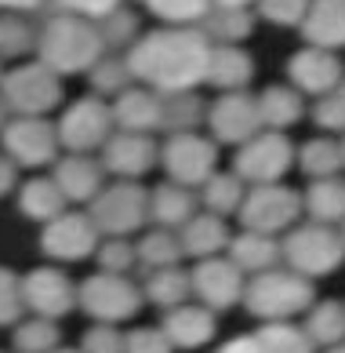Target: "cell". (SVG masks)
I'll list each match as a JSON object with an SVG mask.
<instances>
[{
    "instance_id": "cell-1",
    "label": "cell",
    "mask_w": 345,
    "mask_h": 353,
    "mask_svg": "<svg viewBox=\"0 0 345 353\" xmlns=\"http://www.w3.org/2000/svg\"><path fill=\"white\" fill-rule=\"evenodd\" d=\"M131 77L156 95H182L207 84L211 41L196 26H167L142 33L131 51H124Z\"/></svg>"
},
{
    "instance_id": "cell-2",
    "label": "cell",
    "mask_w": 345,
    "mask_h": 353,
    "mask_svg": "<svg viewBox=\"0 0 345 353\" xmlns=\"http://www.w3.org/2000/svg\"><path fill=\"white\" fill-rule=\"evenodd\" d=\"M36 55L55 73H91L105 59V41L98 22L81 15H51L36 41Z\"/></svg>"
},
{
    "instance_id": "cell-3",
    "label": "cell",
    "mask_w": 345,
    "mask_h": 353,
    "mask_svg": "<svg viewBox=\"0 0 345 353\" xmlns=\"http://www.w3.org/2000/svg\"><path fill=\"white\" fill-rule=\"evenodd\" d=\"M313 281L302 277L295 270H269V273H258V277L247 281V292H244V303L247 310L262 317L265 324L273 321H291L295 313L313 310Z\"/></svg>"
},
{
    "instance_id": "cell-4",
    "label": "cell",
    "mask_w": 345,
    "mask_h": 353,
    "mask_svg": "<svg viewBox=\"0 0 345 353\" xmlns=\"http://www.w3.org/2000/svg\"><path fill=\"white\" fill-rule=\"evenodd\" d=\"M284 248V263L287 270L302 273V277H327L331 270L342 266L345 259V241L342 233H335L331 226H320V222H305V226H295L280 241Z\"/></svg>"
},
{
    "instance_id": "cell-5",
    "label": "cell",
    "mask_w": 345,
    "mask_h": 353,
    "mask_svg": "<svg viewBox=\"0 0 345 353\" xmlns=\"http://www.w3.org/2000/svg\"><path fill=\"white\" fill-rule=\"evenodd\" d=\"M0 95H4L15 117H44L62 102V81L55 70H48L36 59L8 70L4 81H0Z\"/></svg>"
},
{
    "instance_id": "cell-6",
    "label": "cell",
    "mask_w": 345,
    "mask_h": 353,
    "mask_svg": "<svg viewBox=\"0 0 345 353\" xmlns=\"http://www.w3.org/2000/svg\"><path fill=\"white\" fill-rule=\"evenodd\" d=\"M87 215L105 237H127V233H135L142 222L149 219V190H145L142 182L121 179V182H113V186H105L98 197L87 204Z\"/></svg>"
},
{
    "instance_id": "cell-7",
    "label": "cell",
    "mask_w": 345,
    "mask_h": 353,
    "mask_svg": "<svg viewBox=\"0 0 345 353\" xmlns=\"http://www.w3.org/2000/svg\"><path fill=\"white\" fill-rule=\"evenodd\" d=\"M76 299H81V310L87 317H95V324H121L131 321L142 306L145 292L138 284H131L127 277H116V273H91L76 288Z\"/></svg>"
},
{
    "instance_id": "cell-8",
    "label": "cell",
    "mask_w": 345,
    "mask_h": 353,
    "mask_svg": "<svg viewBox=\"0 0 345 353\" xmlns=\"http://www.w3.org/2000/svg\"><path fill=\"white\" fill-rule=\"evenodd\" d=\"M302 212H305L302 193L280 186V182H273V186H251L247 190V197L240 204V222H244V230H251V233L276 237V233L295 226Z\"/></svg>"
},
{
    "instance_id": "cell-9",
    "label": "cell",
    "mask_w": 345,
    "mask_h": 353,
    "mask_svg": "<svg viewBox=\"0 0 345 353\" xmlns=\"http://www.w3.org/2000/svg\"><path fill=\"white\" fill-rule=\"evenodd\" d=\"M113 128L116 121L109 102L98 95H84L59 117V142L70 153H91V150H102L116 135Z\"/></svg>"
},
{
    "instance_id": "cell-10",
    "label": "cell",
    "mask_w": 345,
    "mask_h": 353,
    "mask_svg": "<svg viewBox=\"0 0 345 353\" xmlns=\"http://www.w3.org/2000/svg\"><path fill=\"white\" fill-rule=\"evenodd\" d=\"M295 164V146L287 142L284 132H262L251 142H244L240 153L233 161V172L251 186H273L287 175V168Z\"/></svg>"
},
{
    "instance_id": "cell-11",
    "label": "cell",
    "mask_w": 345,
    "mask_h": 353,
    "mask_svg": "<svg viewBox=\"0 0 345 353\" xmlns=\"http://www.w3.org/2000/svg\"><path fill=\"white\" fill-rule=\"evenodd\" d=\"M0 146L22 168H44L59 161V124L44 117H11V124L0 132Z\"/></svg>"
},
{
    "instance_id": "cell-12",
    "label": "cell",
    "mask_w": 345,
    "mask_h": 353,
    "mask_svg": "<svg viewBox=\"0 0 345 353\" xmlns=\"http://www.w3.org/2000/svg\"><path fill=\"white\" fill-rule=\"evenodd\" d=\"M160 161L167 168V179L178 186L200 190L218 172V146L204 135H171L160 150Z\"/></svg>"
},
{
    "instance_id": "cell-13",
    "label": "cell",
    "mask_w": 345,
    "mask_h": 353,
    "mask_svg": "<svg viewBox=\"0 0 345 353\" xmlns=\"http://www.w3.org/2000/svg\"><path fill=\"white\" fill-rule=\"evenodd\" d=\"M207 128L215 142H225V146H244L255 135L265 132L262 124V110H258V99L247 95V91H225L211 102L207 110Z\"/></svg>"
},
{
    "instance_id": "cell-14",
    "label": "cell",
    "mask_w": 345,
    "mask_h": 353,
    "mask_svg": "<svg viewBox=\"0 0 345 353\" xmlns=\"http://www.w3.org/2000/svg\"><path fill=\"white\" fill-rule=\"evenodd\" d=\"M102 233L87 212H62L51 219L41 233V252L55 263H81L87 255H98Z\"/></svg>"
},
{
    "instance_id": "cell-15",
    "label": "cell",
    "mask_w": 345,
    "mask_h": 353,
    "mask_svg": "<svg viewBox=\"0 0 345 353\" xmlns=\"http://www.w3.org/2000/svg\"><path fill=\"white\" fill-rule=\"evenodd\" d=\"M22 299L36 317H48V321H59L65 317L73 306H81L76 299V284L65 277L62 270H51V266H41V270H30L22 277Z\"/></svg>"
},
{
    "instance_id": "cell-16",
    "label": "cell",
    "mask_w": 345,
    "mask_h": 353,
    "mask_svg": "<svg viewBox=\"0 0 345 353\" xmlns=\"http://www.w3.org/2000/svg\"><path fill=\"white\" fill-rule=\"evenodd\" d=\"M247 281L244 270H236L229 259H204L193 270V295L200 299V306L207 310H229L244 299Z\"/></svg>"
},
{
    "instance_id": "cell-17",
    "label": "cell",
    "mask_w": 345,
    "mask_h": 353,
    "mask_svg": "<svg viewBox=\"0 0 345 353\" xmlns=\"http://www.w3.org/2000/svg\"><path fill=\"white\" fill-rule=\"evenodd\" d=\"M287 77H291V88H298L302 95H316L324 99L331 95L345 77H342V59L335 51H324V48H302L287 59Z\"/></svg>"
},
{
    "instance_id": "cell-18",
    "label": "cell",
    "mask_w": 345,
    "mask_h": 353,
    "mask_svg": "<svg viewBox=\"0 0 345 353\" xmlns=\"http://www.w3.org/2000/svg\"><path fill=\"white\" fill-rule=\"evenodd\" d=\"M160 161V146L153 142V135H135V132H116L109 142L102 146V168L113 172L116 179H131L145 175L149 168Z\"/></svg>"
},
{
    "instance_id": "cell-19",
    "label": "cell",
    "mask_w": 345,
    "mask_h": 353,
    "mask_svg": "<svg viewBox=\"0 0 345 353\" xmlns=\"http://www.w3.org/2000/svg\"><path fill=\"white\" fill-rule=\"evenodd\" d=\"M51 179H55V186L65 193V201H76V204H91L105 190V182H102L105 168H102V161H95V157H87V153L59 157Z\"/></svg>"
},
{
    "instance_id": "cell-20",
    "label": "cell",
    "mask_w": 345,
    "mask_h": 353,
    "mask_svg": "<svg viewBox=\"0 0 345 353\" xmlns=\"http://www.w3.org/2000/svg\"><path fill=\"white\" fill-rule=\"evenodd\" d=\"M160 113H164V99L149 88H138V84H131L124 95L113 99V121L121 132L149 135L160 128Z\"/></svg>"
},
{
    "instance_id": "cell-21",
    "label": "cell",
    "mask_w": 345,
    "mask_h": 353,
    "mask_svg": "<svg viewBox=\"0 0 345 353\" xmlns=\"http://www.w3.org/2000/svg\"><path fill=\"white\" fill-rule=\"evenodd\" d=\"M164 335L171 339V346L178 350H196V346H207L215 339V310H207L200 303H185L167 310L164 317Z\"/></svg>"
},
{
    "instance_id": "cell-22",
    "label": "cell",
    "mask_w": 345,
    "mask_h": 353,
    "mask_svg": "<svg viewBox=\"0 0 345 353\" xmlns=\"http://www.w3.org/2000/svg\"><path fill=\"white\" fill-rule=\"evenodd\" d=\"M196 204H200V193L189 186H178L171 179L149 190V219L160 230H182L196 215Z\"/></svg>"
},
{
    "instance_id": "cell-23",
    "label": "cell",
    "mask_w": 345,
    "mask_h": 353,
    "mask_svg": "<svg viewBox=\"0 0 345 353\" xmlns=\"http://www.w3.org/2000/svg\"><path fill=\"white\" fill-rule=\"evenodd\" d=\"M302 37L309 48L342 51L345 48V0H313L302 22Z\"/></svg>"
},
{
    "instance_id": "cell-24",
    "label": "cell",
    "mask_w": 345,
    "mask_h": 353,
    "mask_svg": "<svg viewBox=\"0 0 345 353\" xmlns=\"http://www.w3.org/2000/svg\"><path fill=\"white\" fill-rule=\"evenodd\" d=\"M225 252H229V263H233L236 270L251 273V277L269 273V270H276V263H284L280 241H276V237H265V233H251V230H244L240 237H233Z\"/></svg>"
},
{
    "instance_id": "cell-25",
    "label": "cell",
    "mask_w": 345,
    "mask_h": 353,
    "mask_svg": "<svg viewBox=\"0 0 345 353\" xmlns=\"http://www.w3.org/2000/svg\"><path fill=\"white\" fill-rule=\"evenodd\" d=\"M178 241H182V252L193 255V259H215L222 248H229V230H225V219L211 215V212H196L185 226L178 230Z\"/></svg>"
},
{
    "instance_id": "cell-26",
    "label": "cell",
    "mask_w": 345,
    "mask_h": 353,
    "mask_svg": "<svg viewBox=\"0 0 345 353\" xmlns=\"http://www.w3.org/2000/svg\"><path fill=\"white\" fill-rule=\"evenodd\" d=\"M255 77V59L244 48H211V66H207V84L225 91H244Z\"/></svg>"
},
{
    "instance_id": "cell-27",
    "label": "cell",
    "mask_w": 345,
    "mask_h": 353,
    "mask_svg": "<svg viewBox=\"0 0 345 353\" xmlns=\"http://www.w3.org/2000/svg\"><path fill=\"white\" fill-rule=\"evenodd\" d=\"M258 110H262V124L265 132H287L291 124H298L305 117V102L302 91L291 84H273L258 95Z\"/></svg>"
},
{
    "instance_id": "cell-28",
    "label": "cell",
    "mask_w": 345,
    "mask_h": 353,
    "mask_svg": "<svg viewBox=\"0 0 345 353\" xmlns=\"http://www.w3.org/2000/svg\"><path fill=\"white\" fill-rule=\"evenodd\" d=\"M255 30V15L247 8H211V15L200 22V33L211 48H236Z\"/></svg>"
},
{
    "instance_id": "cell-29",
    "label": "cell",
    "mask_w": 345,
    "mask_h": 353,
    "mask_svg": "<svg viewBox=\"0 0 345 353\" xmlns=\"http://www.w3.org/2000/svg\"><path fill=\"white\" fill-rule=\"evenodd\" d=\"M305 215L320 226H335L345 222V179H313L305 190Z\"/></svg>"
},
{
    "instance_id": "cell-30",
    "label": "cell",
    "mask_w": 345,
    "mask_h": 353,
    "mask_svg": "<svg viewBox=\"0 0 345 353\" xmlns=\"http://www.w3.org/2000/svg\"><path fill=\"white\" fill-rule=\"evenodd\" d=\"M164 99V113H160V132L167 135H193L196 128L207 121L204 99L196 91H182V95H160Z\"/></svg>"
},
{
    "instance_id": "cell-31",
    "label": "cell",
    "mask_w": 345,
    "mask_h": 353,
    "mask_svg": "<svg viewBox=\"0 0 345 353\" xmlns=\"http://www.w3.org/2000/svg\"><path fill=\"white\" fill-rule=\"evenodd\" d=\"M65 193L55 186V179H30L22 182V193H19V212L25 219H36V222H48L59 219L65 212Z\"/></svg>"
},
{
    "instance_id": "cell-32",
    "label": "cell",
    "mask_w": 345,
    "mask_h": 353,
    "mask_svg": "<svg viewBox=\"0 0 345 353\" xmlns=\"http://www.w3.org/2000/svg\"><path fill=\"white\" fill-rule=\"evenodd\" d=\"M145 299L164 310H175V306H185L193 295V273L182 270V266H167V270H153L145 277Z\"/></svg>"
},
{
    "instance_id": "cell-33",
    "label": "cell",
    "mask_w": 345,
    "mask_h": 353,
    "mask_svg": "<svg viewBox=\"0 0 345 353\" xmlns=\"http://www.w3.org/2000/svg\"><path fill=\"white\" fill-rule=\"evenodd\" d=\"M247 197V190H244V179L236 175V172H215L204 186H200V204L207 208L211 215H240V204Z\"/></svg>"
},
{
    "instance_id": "cell-34",
    "label": "cell",
    "mask_w": 345,
    "mask_h": 353,
    "mask_svg": "<svg viewBox=\"0 0 345 353\" xmlns=\"http://www.w3.org/2000/svg\"><path fill=\"white\" fill-rule=\"evenodd\" d=\"M305 332H309V339L316 346H338L345 343V306L338 303V299H324V303H316L309 310V317H305L302 324Z\"/></svg>"
},
{
    "instance_id": "cell-35",
    "label": "cell",
    "mask_w": 345,
    "mask_h": 353,
    "mask_svg": "<svg viewBox=\"0 0 345 353\" xmlns=\"http://www.w3.org/2000/svg\"><path fill=\"white\" fill-rule=\"evenodd\" d=\"M138 248V266L145 270H167V266H178V259L185 255L182 252V241H178V233L175 230H149L145 237L135 244Z\"/></svg>"
},
{
    "instance_id": "cell-36",
    "label": "cell",
    "mask_w": 345,
    "mask_h": 353,
    "mask_svg": "<svg viewBox=\"0 0 345 353\" xmlns=\"http://www.w3.org/2000/svg\"><path fill=\"white\" fill-rule=\"evenodd\" d=\"M298 164L309 179H335L342 172L345 157H342V142H331V139H313L305 142L302 153H298Z\"/></svg>"
},
{
    "instance_id": "cell-37",
    "label": "cell",
    "mask_w": 345,
    "mask_h": 353,
    "mask_svg": "<svg viewBox=\"0 0 345 353\" xmlns=\"http://www.w3.org/2000/svg\"><path fill=\"white\" fill-rule=\"evenodd\" d=\"M258 343H262V353H313L316 350L309 332L295 328V324H287V321L262 324V328H258Z\"/></svg>"
},
{
    "instance_id": "cell-38",
    "label": "cell",
    "mask_w": 345,
    "mask_h": 353,
    "mask_svg": "<svg viewBox=\"0 0 345 353\" xmlns=\"http://www.w3.org/2000/svg\"><path fill=\"white\" fill-rule=\"evenodd\" d=\"M41 33L33 30V22L25 15H0V59H22L25 51H33Z\"/></svg>"
},
{
    "instance_id": "cell-39",
    "label": "cell",
    "mask_w": 345,
    "mask_h": 353,
    "mask_svg": "<svg viewBox=\"0 0 345 353\" xmlns=\"http://www.w3.org/2000/svg\"><path fill=\"white\" fill-rule=\"evenodd\" d=\"M142 8H149L167 26H196L211 15L215 0H142Z\"/></svg>"
},
{
    "instance_id": "cell-40",
    "label": "cell",
    "mask_w": 345,
    "mask_h": 353,
    "mask_svg": "<svg viewBox=\"0 0 345 353\" xmlns=\"http://www.w3.org/2000/svg\"><path fill=\"white\" fill-rule=\"evenodd\" d=\"M59 350V328L48 317H33L15 324V353H55Z\"/></svg>"
},
{
    "instance_id": "cell-41",
    "label": "cell",
    "mask_w": 345,
    "mask_h": 353,
    "mask_svg": "<svg viewBox=\"0 0 345 353\" xmlns=\"http://www.w3.org/2000/svg\"><path fill=\"white\" fill-rule=\"evenodd\" d=\"M87 77H91V88H95L98 95H113V99L124 95V91L131 88V81H135L131 70H127V59L124 55H105Z\"/></svg>"
},
{
    "instance_id": "cell-42",
    "label": "cell",
    "mask_w": 345,
    "mask_h": 353,
    "mask_svg": "<svg viewBox=\"0 0 345 353\" xmlns=\"http://www.w3.org/2000/svg\"><path fill=\"white\" fill-rule=\"evenodd\" d=\"M98 33H102L105 48L131 51V44L138 41V15H135L131 8H116L113 15H105V19L98 22Z\"/></svg>"
},
{
    "instance_id": "cell-43",
    "label": "cell",
    "mask_w": 345,
    "mask_h": 353,
    "mask_svg": "<svg viewBox=\"0 0 345 353\" xmlns=\"http://www.w3.org/2000/svg\"><path fill=\"white\" fill-rule=\"evenodd\" d=\"M22 277L15 270L0 266V328H15L22 324Z\"/></svg>"
},
{
    "instance_id": "cell-44",
    "label": "cell",
    "mask_w": 345,
    "mask_h": 353,
    "mask_svg": "<svg viewBox=\"0 0 345 353\" xmlns=\"http://www.w3.org/2000/svg\"><path fill=\"white\" fill-rule=\"evenodd\" d=\"M138 263V248L124 241V237H109L98 244V270L102 273H116V277H127V270Z\"/></svg>"
},
{
    "instance_id": "cell-45",
    "label": "cell",
    "mask_w": 345,
    "mask_h": 353,
    "mask_svg": "<svg viewBox=\"0 0 345 353\" xmlns=\"http://www.w3.org/2000/svg\"><path fill=\"white\" fill-rule=\"evenodd\" d=\"M258 15L265 22H273V26H298L302 30V22L305 15H309V8H313V0H258Z\"/></svg>"
},
{
    "instance_id": "cell-46",
    "label": "cell",
    "mask_w": 345,
    "mask_h": 353,
    "mask_svg": "<svg viewBox=\"0 0 345 353\" xmlns=\"http://www.w3.org/2000/svg\"><path fill=\"white\" fill-rule=\"evenodd\" d=\"M313 121L324 132H345V81L331 91V95L313 102Z\"/></svg>"
},
{
    "instance_id": "cell-47",
    "label": "cell",
    "mask_w": 345,
    "mask_h": 353,
    "mask_svg": "<svg viewBox=\"0 0 345 353\" xmlns=\"http://www.w3.org/2000/svg\"><path fill=\"white\" fill-rule=\"evenodd\" d=\"M84 353H127V335H121L113 324H95L81 339Z\"/></svg>"
},
{
    "instance_id": "cell-48",
    "label": "cell",
    "mask_w": 345,
    "mask_h": 353,
    "mask_svg": "<svg viewBox=\"0 0 345 353\" xmlns=\"http://www.w3.org/2000/svg\"><path fill=\"white\" fill-rule=\"evenodd\" d=\"M116 8H124V0H55V15H81L87 22H102Z\"/></svg>"
},
{
    "instance_id": "cell-49",
    "label": "cell",
    "mask_w": 345,
    "mask_h": 353,
    "mask_svg": "<svg viewBox=\"0 0 345 353\" xmlns=\"http://www.w3.org/2000/svg\"><path fill=\"white\" fill-rule=\"evenodd\" d=\"M171 339L164 328H135L127 332V353H171Z\"/></svg>"
},
{
    "instance_id": "cell-50",
    "label": "cell",
    "mask_w": 345,
    "mask_h": 353,
    "mask_svg": "<svg viewBox=\"0 0 345 353\" xmlns=\"http://www.w3.org/2000/svg\"><path fill=\"white\" fill-rule=\"evenodd\" d=\"M55 0H0V8L8 15H36V11H48Z\"/></svg>"
},
{
    "instance_id": "cell-51",
    "label": "cell",
    "mask_w": 345,
    "mask_h": 353,
    "mask_svg": "<svg viewBox=\"0 0 345 353\" xmlns=\"http://www.w3.org/2000/svg\"><path fill=\"white\" fill-rule=\"evenodd\" d=\"M215 353H262V343H258V335H236Z\"/></svg>"
},
{
    "instance_id": "cell-52",
    "label": "cell",
    "mask_w": 345,
    "mask_h": 353,
    "mask_svg": "<svg viewBox=\"0 0 345 353\" xmlns=\"http://www.w3.org/2000/svg\"><path fill=\"white\" fill-rule=\"evenodd\" d=\"M15 179H19V164L11 161V157H8L4 150H0V197H4V193H11Z\"/></svg>"
},
{
    "instance_id": "cell-53",
    "label": "cell",
    "mask_w": 345,
    "mask_h": 353,
    "mask_svg": "<svg viewBox=\"0 0 345 353\" xmlns=\"http://www.w3.org/2000/svg\"><path fill=\"white\" fill-rule=\"evenodd\" d=\"M258 0H215V8H251Z\"/></svg>"
},
{
    "instance_id": "cell-54",
    "label": "cell",
    "mask_w": 345,
    "mask_h": 353,
    "mask_svg": "<svg viewBox=\"0 0 345 353\" xmlns=\"http://www.w3.org/2000/svg\"><path fill=\"white\" fill-rule=\"evenodd\" d=\"M8 124H11V106L4 102V95H0V132H4Z\"/></svg>"
},
{
    "instance_id": "cell-55",
    "label": "cell",
    "mask_w": 345,
    "mask_h": 353,
    "mask_svg": "<svg viewBox=\"0 0 345 353\" xmlns=\"http://www.w3.org/2000/svg\"><path fill=\"white\" fill-rule=\"evenodd\" d=\"M327 353H345V343H338V346H331Z\"/></svg>"
},
{
    "instance_id": "cell-56",
    "label": "cell",
    "mask_w": 345,
    "mask_h": 353,
    "mask_svg": "<svg viewBox=\"0 0 345 353\" xmlns=\"http://www.w3.org/2000/svg\"><path fill=\"white\" fill-rule=\"evenodd\" d=\"M55 353H84V350H62V346H59Z\"/></svg>"
},
{
    "instance_id": "cell-57",
    "label": "cell",
    "mask_w": 345,
    "mask_h": 353,
    "mask_svg": "<svg viewBox=\"0 0 345 353\" xmlns=\"http://www.w3.org/2000/svg\"><path fill=\"white\" fill-rule=\"evenodd\" d=\"M342 241H345V222H342Z\"/></svg>"
},
{
    "instance_id": "cell-58",
    "label": "cell",
    "mask_w": 345,
    "mask_h": 353,
    "mask_svg": "<svg viewBox=\"0 0 345 353\" xmlns=\"http://www.w3.org/2000/svg\"><path fill=\"white\" fill-rule=\"evenodd\" d=\"M342 157H345V139H342Z\"/></svg>"
},
{
    "instance_id": "cell-59",
    "label": "cell",
    "mask_w": 345,
    "mask_h": 353,
    "mask_svg": "<svg viewBox=\"0 0 345 353\" xmlns=\"http://www.w3.org/2000/svg\"><path fill=\"white\" fill-rule=\"evenodd\" d=\"M0 81H4V70H0Z\"/></svg>"
}]
</instances>
